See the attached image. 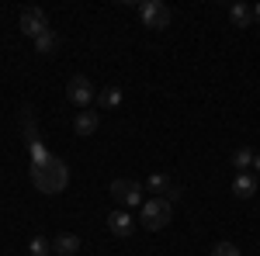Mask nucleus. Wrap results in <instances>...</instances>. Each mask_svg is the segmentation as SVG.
Returning <instances> with one entry per match:
<instances>
[{"label": "nucleus", "mask_w": 260, "mask_h": 256, "mask_svg": "<svg viewBox=\"0 0 260 256\" xmlns=\"http://www.w3.org/2000/svg\"><path fill=\"white\" fill-rule=\"evenodd\" d=\"M31 184L39 187V194H59V191H66V184H70V166L59 156L31 163Z\"/></svg>", "instance_id": "1"}, {"label": "nucleus", "mask_w": 260, "mask_h": 256, "mask_svg": "<svg viewBox=\"0 0 260 256\" xmlns=\"http://www.w3.org/2000/svg\"><path fill=\"white\" fill-rule=\"evenodd\" d=\"M170 215H174V204H170L167 197H149V201H142V229L160 232V229L170 225Z\"/></svg>", "instance_id": "2"}, {"label": "nucleus", "mask_w": 260, "mask_h": 256, "mask_svg": "<svg viewBox=\"0 0 260 256\" xmlns=\"http://www.w3.org/2000/svg\"><path fill=\"white\" fill-rule=\"evenodd\" d=\"M139 18H142V24H146V28L163 31V28H170L174 11H170L163 0H139Z\"/></svg>", "instance_id": "3"}, {"label": "nucleus", "mask_w": 260, "mask_h": 256, "mask_svg": "<svg viewBox=\"0 0 260 256\" xmlns=\"http://www.w3.org/2000/svg\"><path fill=\"white\" fill-rule=\"evenodd\" d=\"M111 197L118 201L121 208H139L142 204V184L139 180H128V177L111 180Z\"/></svg>", "instance_id": "4"}, {"label": "nucleus", "mask_w": 260, "mask_h": 256, "mask_svg": "<svg viewBox=\"0 0 260 256\" xmlns=\"http://www.w3.org/2000/svg\"><path fill=\"white\" fill-rule=\"evenodd\" d=\"M18 28H21V35H28V39L35 42L42 31H49V14L42 7H24L18 18Z\"/></svg>", "instance_id": "5"}, {"label": "nucleus", "mask_w": 260, "mask_h": 256, "mask_svg": "<svg viewBox=\"0 0 260 256\" xmlns=\"http://www.w3.org/2000/svg\"><path fill=\"white\" fill-rule=\"evenodd\" d=\"M66 97H70V104H77V107H90L94 104V83L77 73V77L66 83Z\"/></svg>", "instance_id": "6"}, {"label": "nucleus", "mask_w": 260, "mask_h": 256, "mask_svg": "<svg viewBox=\"0 0 260 256\" xmlns=\"http://www.w3.org/2000/svg\"><path fill=\"white\" fill-rule=\"evenodd\" d=\"M132 229H136V218L128 215V211H111V215H108V232H111V236H118V239H128L132 236Z\"/></svg>", "instance_id": "7"}, {"label": "nucleus", "mask_w": 260, "mask_h": 256, "mask_svg": "<svg viewBox=\"0 0 260 256\" xmlns=\"http://www.w3.org/2000/svg\"><path fill=\"white\" fill-rule=\"evenodd\" d=\"M101 128V115L98 111H87V107H83V111H77V118H73V132H77V135H94V132H98Z\"/></svg>", "instance_id": "8"}, {"label": "nucleus", "mask_w": 260, "mask_h": 256, "mask_svg": "<svg viewBox=\"0 0 260 256\" xmlns=\"http://www.w3.org/2000/svg\"><path fill=\"white\" fill-rule=\"evenodd\" d=\"M257 194V173H236L233 177V197H240V201H250V197Z\"/></svg>", "instance_id": "9"}, {"label": "nucleus", "mask_w": 260, "mask_h": 256, "mask_svg": "<svg viewBox=\"0 0 260 256\" xmlns=\"http://www.w3.org/2000/svg\"><path fill=\"white\" fill-rule=\"evenodd\" d=\"M52 249H56V256H73V253H80V236H73V232H62V236H56Z\"/></svg>", "instance_id": "10"}, {"label": "nucleus", "mask_w": 260, "mask_h": 256, "mask_svg": "<svg viewBox=\"0 0 260 256\" xmlns=\"http://www.w3.org/2000/svg\"><path fill=\"white\" fill-rule=\"evenodd\" d=\"M229 21H233V28H250L253 24V7L250 4H233L229 7Z\"/></svg>", "instance_id": "11"}, {"label": "nucleus", "mask_w": 260, "mask_h": 256, "mask_svg": "<svg viewBox=\"0 0 260 256\" xmlns=\"http://www.w3.org/2000/svg\"><path fill=\"white\" fill-rule=\"evenodd\" d=\"M56 49H59V35H56L52 28H49V31H42L39 39H35V52H39V56H52Z\"/></svg>", "instance_id": "12"}, {"label": "nucleus", "mask_w": 260, "mask_h": 256, "mask_svg": "<svg viewBox=\"0 0 260 256\" xmlns=\"http://www.w3.org/2000/svg\"><path fill=\"white\" fill-rule=\"evenodd\" d=\"M146 187H149L153 194L167 197V194H170V191H174V187H177V184H170V177H167V173H153V177L146 180Z\"/></svg>", "instance_id": "13"}, {"label": "nucleus", "mask_w": 260, "mask_h": 256, "mask_svg": "<svg viewBox=\"0 0 260 256\" xmlns=\"http://www.w3.org/2000/svg\"><path fill=\"white\" fill-rule=\"evenodd\" d=\"M253 156H257V153H253V149H250V145H240V149H236V153H233V166H236V170H240V173H246V170H250V166H253Z\"/></svg>", "instance_id": "14"}, {"label": "nucleus", "mask_w": 260, "mask_h": 256, "mask_svg": "<svg viewBox=\"0 0 260 256\" xmlns=\"http://www.w3.org/2000/svg\"><path fill=\"white\" fill-rule=\"evenodd\" d=\"M98 100H101V107H118L121 104V87H104Z\"/></svg>", "instance_id": "15"}, {"label": "nucleus", "mask_w": 260, "mask_h": 256, "mask_svg": "<svg viewBox=\"0 0 260 256\" xmlns=\"http://www.w3.org/2000/svg\"><path fill=\"white\" fill-rule=\"evenodd\" d=\"M21 125H24V138H28V142L39 138V128H35V118H31V107H21Z\"/></svg>", "instance_id": "16"}, {"label": "nucleus", "mask_w": 260, "mask_h": 256, "mask_svg": "<svg viewBox=\"0 0 260 256\" xmlns=\"http://www.w3.org/2000/svg\"><path fill=\"white\" fill-rule=\"evenodd\" d=\"M49 249H52V246H49L42 236H35L31 242H28V253H31V256H49Z\"/></svg>", "instance_id": "17"}, {"label": "nucleus", "mask_w": 260, "mask_h": 256, "mask_svg": "<svg viewBox=\"0 0 260 256\" xmlns=\"http://www.w3.org/2000/svg\"><path fill=\"white\" fill-rule=\"evenodd\" d=\"M212 256H240V249H236L233 242H219V246L212 249Z\"/></svg>", "instance_id": "18"}, {"label": "nucleus", "mask_w": 260, "mask_h": 256, "mask_svg": "<svg viewBox=\"0 0 260 256\" xmlns=\"http://www.w3.org/2000/svg\"><path fill=\"white\" fill-rule=\"evenodd\" d=\"M253 21L260 24V4H253Z\"/></svg>", "instance_id": "19"}, {"label": "nucleus", "mask_w": 260, "mask_h": 256, "mask_svg": "<svg viewBox=\"0 0 260 256\" xmlns=\"http://www.w3.org/2000/svg\"><path fill=\"white\" fill-rule=\"evenodd\" d=\"M253 170H257V173H260V153H257V156H253Z\"/></svg>", "instance_id": "20"}]
</instances>
